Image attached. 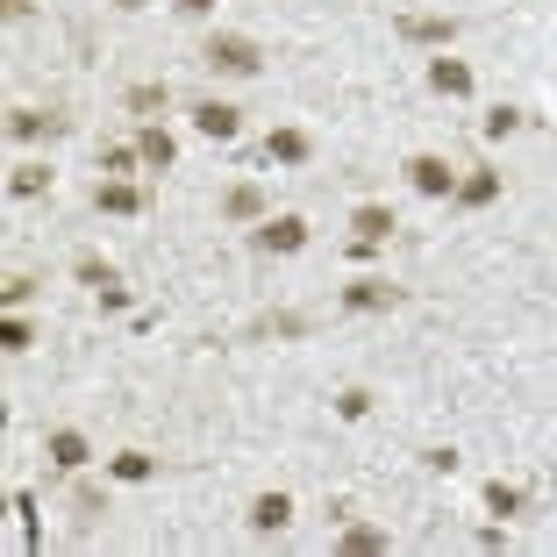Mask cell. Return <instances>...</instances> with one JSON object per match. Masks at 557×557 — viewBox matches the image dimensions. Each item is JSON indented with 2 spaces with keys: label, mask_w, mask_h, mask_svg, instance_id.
Returning a JSON list of instances; mask_svg holds the SVG:
<instances>
[{
  "label": "cell",
  "mask_w": 557,
  "mask_h": 557,
  "mask_svg": "<svg viewBox=\"0 0 557 557\" xmlns=\"http://www.w3.org/2000/svg\"><path fill=\"white\" fill-rule=\"evenodd\" d=\"M244 522L258 529V536H278V529L294 522V493H278V486H264V493H250V508H244Z\"/></svg>",
  "instance_id": "30bf717a"
},
{
  "label": "cell",
  "mask_w": 557,
  "mask_h": 557,
  "mask_svg": "<svg viewBox=\"0 0 557 557\" xmlns=\"http://www.w3.org/2000/svg\"><path fill=\"white\" fill-rule=\"evenodd\" d=\"M258 158H264V164H308V158H314V136H308V129H272Z\"/></svg>",
  "instance_id": "9a60e30c"
},
{
  "label": "cell",
  "mask_w": 557,
  "mask_h": 557,
  "mask_svg": "<svg viewBox=\"0 0 557 557\" xmlns=\"http://www.w3.org/2000/svg\"><path fill=\"white\" fill-rule=\"evenodd\" d=\"M136 164H144V158H136V144H108V150H100V180H129Z\"/></svg>",
  "instance_id": "603a6c76"
},
{
  "label": "cell",
  "mask_w": 557,
  "mask_h": 557,
  "mask_svg": "<svg viewBox=\"0 0 557 557\" xmlns=\"http://www.w3.org/2000/svg\"><path fill=\"white\" fill-rule=\"evenodd\" d=\"M164 100H172V86H129V94H122V108H129V115H144V122H158L164 115Z\"/></svg>",
  "instance_id": "ffe728a7"
},
{
  "label": "cell",
  "mask_w": 557,
  "mask_h": 557,
  "mask_svg": "<svg viewBox=\"0 0 557 557\" xmlns=\"http://www.w3.org/2000/svg\"><path fill=\"white\" fill-rule=\"evenodd\" d=\"M29 344H36V322H29V314H15V308H8V314H0V350H8V358H22Z\"/></svg>",
  "instance_id": "44dd1931"
},
{
  "label": "cell",
  "mask_w": 557,
  "mask_h": 557,
  "mask_svg": "<svg viewBox=\"0 0 557 557\" xmlns=\"http://www.w3.org/2000/svg\"><path fill=\"white\" fill-rule=\"evenodd\" d=\"M479 500H486V515H500V522H508V515H522V486H508V479H486V493H479Z\"/></svg>",
  "instance_id": "7402d4cb"
},
{
  "label": "cell",
  "mask_w": 557,
  "mask_h": 557,
  "mask_svg": "<svg viewBox=\"0 0 557 557\" xmlns=\"http://www.w3.org/2000/svg\"><path fill=\"white\" fill-rule=\"evenodd\" d=\"M50 186H58L50 164H15V172H8V194L15 200H36V194H50Z\"/></svg>",
  "instance_id": "d6986e66"
},
{
  "label": "cell",
  "mask_w": 557,
  "mask_h": 557,
  "mask_svg": "<svg viewBox=\"0 0 557 557\" xmlns=\"http://www.w3.org/2000/svg\"><path fill=\"white\" fill-rule=\"evenodd\" d=\"M72 122L65 115H50V108H8V136L15 144H44V136H65Z\"/></svg>",
  "instance_id": "8fae6325"
},
{
  "label": "cell",
  "mask_w": 557,
  "mask_h": 557,
  "mask_svg": "<svg viewBox=\"0 0 557 557\" xmlns=\"http://www.w3.org/2000/svg\"><path fill=\"white\" fill-rule=\"evenodd\" d=\"M94 214H115V222L144 214V186H136V180H100L94 186Z\"/></svg>",
  "instance_id": "7c38bea8"
},
{
  "label": "cell",
  "mask_w": 557,
  "mask_h": 557,
  "mask_svg": "<svg viewBox=\"0 0 557 557\" xmlns=\"http://www.w3.org/2000/svg\"><path fill=\"white\" fill-rule=\"evenodd\" d=\"M36 294V278L29 272H15V278H8V286H0V300H8V308H22V300H29Z\"/></svg>",
  "instance_id": "4316f807"
},
{
  "label": "cell",
  "mask_w": 557,
  "mask_h": 557,
  "mask_svg": "<svg viewBox=\"0 0 557 557\" xmlns=\"http://www.w3.org/2000/svg\"><path fill=\"white\" fill-rule=\"evenodd\" d=\"M429 94H436V100H472L479 72L465 65V58H450V50H436V58H429Z\"/></svg>",
  "instance_id": "8992f818"
},
{
  "label": "cell",
  "mask_w": 557,
  "mask_h": 557,
  "mask_svg": "<svg viewBox=\"0 0 557 557\" xmlns=\"http://www.w3.org/2000/svg\"><path fill=\"white\" fill-rule=\"evenodd\" d=\"M72 272H79L86 286H94V294H100V286H115V264H108V258H94V250H86V258H72Z\"/></svg>",
  "instance_id": "d4e9b609"
},
{
  "label": "cell",
  "mask_w": 557,
  "mask_h": 557,
  "mask_svg": "<svg viewBox=\"0 0 557 557\" xmlns=\"http://www.w3.org/2000/svg\"><path fill=\"white\" fill-rule=\"evenodd\" d=\"M100 308L122 314V308H129V286H122V278H115V286H100Z\"/></svg>",
  "instance_id": "83f0119b"
},
{
  "label": "cell",
  "mask_w": 557,
  "mask_h": 557,
  "mask_svg": "<svg viewBox=\"0 0 557 557\" xmlns=\"http://www.w3.org/2000/svg\"><path fill=\"white\" fill-rule=\"evenodd\" d=\"M29 8H36V0H0V15H8V22H22Z\"/></svg>",
  "instance_id": "4dcf8cb0"
},
{
  "label": "cell",
  "mask_w": 557,
  "mask_h": 557,
  "mask_svg": "<svg viewBox=\"0 0 557 557\" xmlns=\"http://www.w3.org/2000/svg\"><path fill=\"white\" fill-rule=\"evenodd\" d=\"M115 8H122V15H136V8H150V0H115Z\"/></svg>",
  "instance_id": "1f68e13d"
},
{
  "label": "cell",
  "mask_w": 557,
  "mask_h": 557,
  "mask_svg": "<svg viewBox=\"0 0 557 557\" xmlns=\"http://www.w3.org/2000/svg\"><path fill=\"white\" fill-rule=\"evenodd\" d=\"M386 236H394V208H379V200H358V208H350V244H386Z\"/></svg>",
  "instance_id": "5bb4252c"
},
{
  "label": "cell",
  "mask_w": 557,
  "mask_h": 557,
  "mask_svg": "<svg viewBox=\"0 0 557 557\" xmlns=\"http://www.w3.org/2000/svg\"><path fill=\"white\" fill-rule=\"evenodd\" d=\"M214 214H222L230 230H258L264 214H272V200H264V186H258V180H236V186H222Z\"/></svg>",
  "instance_id": "277c9868"
},
{
  "label": "cell",
  "mask_w": 557,
  "mask_h": 557,
  "mask_svg": "<svg viewBox=\"0 0 557 557\" xmlns=\"http://www.w3.org/2000/svg\"><path fill=\"white\" fill-rule=\"evenodd\" d=\"M450 200H458V208H493V200H500V172H493V164H472Z\"/></svg>",
  "instance_id": "e0dca14e"
},
{
  "label": "cell",
  "mask_w": 557,
  "mask_h": 557,
  "mask_svg": "<svg viewBox=\"0 0 557 557\" xmlns=\"http://www.w3.org/2000/svg\"><path fill=\"white\" fill-rule=\"evenodd\" d=\"M336 414H344V422H364V414H372V394H364V386H344V394H336Z\"/></svg>",
  "instance_id": "484cf974"
},
{
  "label": "cell",
  "mask_w": 557,
  "mask_h": 557,
  "mask_svg": "<svg viewBox=\"0 0 557 557\" xmlns=\"http://www.w3.org/2000/svg\"><path fill=\"white\" fill-rule=\"evenodd\" d=\"M479 129H486V144H500V136H515V129H522V108H508V100H500V108H493V115L479 122Z\"/></svg>",
  "instance_id": "cb8c5ba5"
},
{
  "label": "cell",
  "mask_w": 557,
  "mask_h": 557,
  "mask_svg": "<svg viewBox=\"0 0 557 557\" xmlns=\"http://www.w3.org/2000/svg\"><path fill=\"white\" fill-rule=\"evenodd\" d=\"M194 129L208 136V144H236V136H244V108H236V100H194Z\"/></svg>",
  "instance_id": "52a82bcc"
},
{
  "label": "cell",
  "mask_w": 557,
  "mask_h": 557,
  "mask_svg": "<svg viewBox=\"0 0 557 557\" xmlns=\"http://www.w3.org/2000/svg\"><path fill=\"white\" fill-rule=\"evenodd\" d=\"M250 250L258 258H300L308 250V222L300 214H264L258 230H250Z\"/></svg>",
  "instance_id": "7a4b0ae2"
},
{
  "label": "cell",
  "mask_w": 557,
  "mask_h": 557,
  "mask_svg": "<svg viewBox=\"0 0 557 557\" xmlns=\"http://www.w3.org/2000/svg\"><path fill=\"white\" fill-rule=\"evenodd\" d=\"M136 158L150 164V172H172V158H180V144H172V129H164V122H136Z\"/></svg>",
  "instance_id": "4fadbf2b"
},
{
  "label": "cell",
  "mask_w": 557,
  "mask_h": 557,
  "mask_svg": "<svg viewBox=\"0 0 557 557\" xmlns=\"http://www.w3.org/2000/svg\"><path fill=\"white\" fill-rule=\"evenodd\" d=\"M172 8H180V15H214L222 0H172Z\"/></svg>",
  "instance_id": "f546056e"
},
{
  "label": "cell",
  "mask_w": 557,
  "mask_h": 557,
  "mask_svg": "<svg viewBox=\"0 0 557 557\" xmlns=\"http://www.w3.org/2000/svg\"><path fill=\"white\" fill-rule=\"evenodd\" d=\"M108 479H115V486H150V479H158V458H150V450H115V458H108Z\"/></svg>",
  "instance_id": "ac0fdd59"
},
{
  "label": "cell",
  "mask_w": 557,
  "mask_h": 557,
  "mask_svg": "<svg viewBox=\"0 0 557 557\" xmlns=\"http://www.w3.org/2000/svg\"><path fill=\"white\" fill-rule=\"evenodd\" d=\"M44 458L58 465V472H86V465H94V436H86V429H50L44 436Z\"/></svg>",
  "instance_id": "9c48e42d"
},
{
  "label": "cell",
  "mask_w": 557,
  "mask_h": 557,
  "mask_svg": "<svg viewBox=\"0 0 557 557\" xmlns=\"http://www.w3.org/2000/svg\"><path fill=\"white\" fill-rule=\"evenodd\" d=\"M336 550H344V557H386V550H394V536H386L379 522H344Z\"/></svg>",
  "instance_id": "2e32d148"
},
{
  "label": "cell",
  "mask_w": 557,
  "mask_h": 557,
  "mask_svg": "<svg viewBox=\"0 0 557 557\" xmlns=\"http://www.w3.org/2000/svg\"><path fill=\"white\" fill-rule=\"evenodd\" d=\"M408 186L422 200H450V194H458V164L443 158V150H414V158H408Z\"/></svg>",
  "instance_id": "3957f363"
},
{
  "label": "cell",
  "mask_w": 557,
  "mask_h": 557,
  "mask_svg": "<svg viewBox=\"0 0 557 557\" xmlns=\"http://www.w3.org/2000/svg\"><path fill=\"white\" fill-rule=\"evenodd\" d=\"M300 329H308L300 314H272V322H264V336H300Z\"/></svg>",
  "instance_id": "f1b7e54d"
},
{
  "label": "cell",
  "mask_w": 557,
  "mask_h": 557,
  "mask_svg": "<svg viewBox=\"0 0 557 557\" xmlns=\"http://www.w3.org/2000/svg\"><path fill=\"white\" fill-rule=\"evenodd\" d=\"M336 300H344V314H394L400 286H394V278H379V272H364V278H350Z\"/></svg>",
  "instance_id": "5b68a950"
},
{
  "label": "cell",
  "mask_w": 557,
  "mask_h": 557,
  "mask_svg": "<svg viewBox=\"0 0 557 557\" xmlns=\"http://www.w3.org/2000/svg\"><path fill=\"white\" fill-rule=\"evenodd\" d=\"M394 36L400 44H422V50H450L458 44V15H400Z\"/></svg>",
  "instance_id": "ba28073f"
},
{
  "label": "cell",
  "mask_w": 557,
  "mask_h": 557,
  "mask_svg": "<svg viewBox=\"0 0 557 557\" xmlns=\"http://www.w3.org/2000/svg\"><path fill=\"white\" fill-rule=\"evenodd\" d=\"M200 65H208L214 79H258V72H264V50H258V36L214 29V36H208V50H200Z\"/></svg>",
  "instance_id": "6da1fadb"
}]
</instances>
